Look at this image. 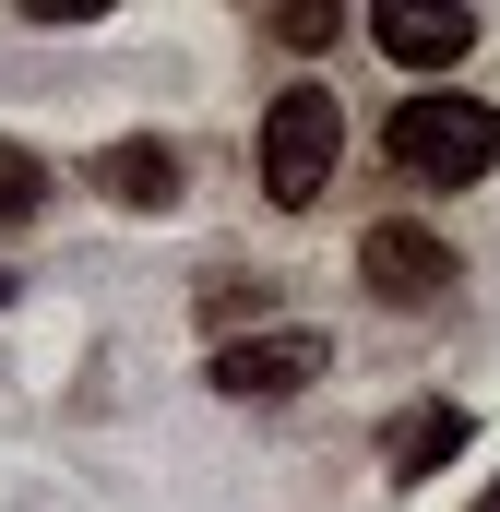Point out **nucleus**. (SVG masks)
Instances as JSON below:
<instances>
[{
  "label": "nucleus",
  "instance_id": "obj_1",
  "mask_svg": "<svg viewBox=\"0 0 500 512\" xmlns=\"http://www.w3.org/2000/svg\"><path fill=\"white\" fill-rule=\"evenodd\" d=\"M393 167L429 179V191H477L500 167V108L489 96H441V84L405 96V108H393Z\"/></svg>",
  "mask_w": 500,
  "mask_h": 512
},
{
  "label": "nucleus",
  "instance_id": "obj_2",
  "mask_svg": "<svg viewBox=\"0 0 500 512\" xmlns=\"http://www.w3.org/2000/svg\"><path fill=\"white\" fill-rule=\"evenodd\" d=\"M334 155H346V108H334L322 84H286V96L262 108V191H274L286 215L334 191Z\"/></svg>",
  "mask_w": 500,
  "mask_h": 512
},
{
  "label": "nucleus",
  "instance_id": "obj_3",
  "mask_svg": "<svg viewBox=\"0 0 500 512\" xmlns=\"http://www.w3.org/2000/svg\"><path fill=\"white\" fill-rule=\"evenodd\" d=\"M358 286H370V298H393V310L441 298V286H453V251H441V227H417V215H381L370 239H358Z\"/></svg>",
  "mask_w": 500,
  "mask_h": 512
},
{
  "label": "nucleus",
  "instance_id": "obj_4",
  "mask_svg": "<svg viewBox=\"0 0 500 512\" xmlns=\"http://www.w3.org/2000/svg\"><path fill=\"white\" fill-rule=\"evenodd\" d=\"M322 382V334L310 322H286V334H227L215 346V393H239V405H274V393Z\"/></svg>",
  "mask_w": 500,
  "mask_h": 512
},
{
  "label": "nucleus",
  "instance_id": "obj_5",
  "mask_svg": "<svg viewBox=\"0 0 500 512\" xmlns=\"http://www.w3.org/2000/svg\"><path fill=\"white\" fill-rule=\"evenodd\" d=\"M370 36H381V60H405V72H453L477 48V12H453V0H381Z\"/></svg>",
  "mask_w": 500,
  "mask_h": 512
},
{
  "label": "nucleus",
  "instance_id": "obj_6",
  "mask_svg": "<svg viewBox=\"0 0 500 512\" xmlns=\"http://www.w3.org/2000/svg\"><path fill=\"white\" fill-rule=\"evenodd\" d=\"M84 179H96L120 215H167V203H179V155H167L155 131H131V143H96V167H84Z\"/></svg>",
  "mask_w": 500,
  "mask_h": 512
},
{
  "label": "nucleus",
  "instance_id": "obj_7",
  "mask_svg": "<svg viewBox=\"0 0 500 512\" xmlns=\"http://www.w3.org/2000/svg\"><path fill=\"white\" fill-rule=\"evenodd\" d=\"M453 453H465V405H405V417L381 429V465H393V477H441Z\"/></svg>",
  "mask_w": 500,
  "mask_h": 512
},
{
  "label": "nucleus",
  "instance_id": "obj_8",
  "mask_svg": "<svg viewBox=\"0 0 500 512\" xmlns=\"http://www.w3.org/2000/svg\"><path fill=\"white\" fill-rule=\"evenodd\" d=\"M36 191H48V167H36L24 143H0V227H24V215H36Z\"/></svg>",
  "mask_w": 500,
  "mask_h": 512
},
{
  "label": "nucleus",
  "instance_id": "obj_9",
  "mask_svg": "<svg viewBox=\"0 0 500 512\" xmlns=\"http://www.w3.org/2000/svg\"><path fill=\"white\" fill-rule=\"evenodd\" d=\"M274 36H286V48H334V36H346V12H334V0H286V12H274Z\"/></svg>",
  "mask_w": 500,
  "mask_h": 512
},
{
  "label": "nucleus",
  "instance_id": "obj_10",
  "mask_svg": "<svg viewBox=\"0 0 500 512\" xmlns=\"http://www.w3.org/2000/svg\"><path fill=\"white\" fill-rule=\"evenodd\" d=\"M239 310H262V286H250V274H215V286H203V322H215V334H227V322H239Z\"/></svg>",
  "mask_w": 500,
  "mask_h": 512
},
{
  "label": "nucleus",
  "instance_id": "obj_11",
  "mask_svg": "<svg viewBox=\"0 0 500 512\" xmlns=\"http://www.w3.org/2000/svg\"><path fill=\"white\" fill-rule=\"evenodd\" d=\"M477 512H500V477H489V489H477Z\"/></svg>",
  "mask_w": 500,
  "mask_h": 512
},
{
  "label": "nucleus",
  "instance_id": "obj_12",
  "mask_svg": "<svg viewBox=\"0 0 500 512\" xmlns=\"http://www.w3.org/2000/svg\"><path fill=\"white\" fill-rule=\"evenodd\" d=\"M0 298H12V286H0Z\"/></svg>",
  "mask_w": 500,
  "mask_h": 512
}]
</instances>
